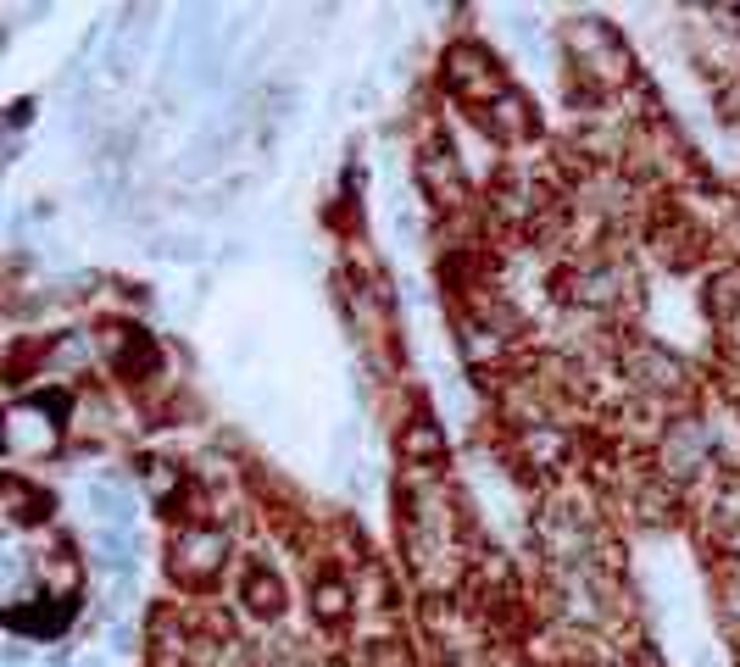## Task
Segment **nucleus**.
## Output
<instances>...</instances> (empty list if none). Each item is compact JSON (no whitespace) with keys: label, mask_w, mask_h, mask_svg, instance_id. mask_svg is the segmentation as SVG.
<instances>
[{"label":"nucleus","mask_w":740,"mask_h":667,"mask_svg":"<svg viewBox=\"0 0 740 667\" xmlns=\"http://www.w3.org/2000/svg\"><path fill=\"white\" fill-rule=\"evenodd\" d=\"M223 562H228V540H223L217 523H190V529H179V540H173V573H179L184 584H212V578L223 573Z\"/></svg>","instance_id":"f257e3e1"},{"label":"nucleus","mask_w":740,"mask_h":667,"mask_svg":"<svg viewBox=\"0 0 740 667\" xmlns=\"http://www.w3.org/2000/svg\"><path fill=\"white\" fill-rule=\"evenodd\" d=\"M245 607H251L257 618H279L284 612V584H279V573H268V562L245 567Z\"/></svg>","instance_id":"f03ea898"}]
</instances>
